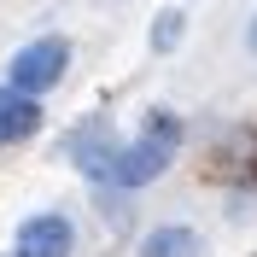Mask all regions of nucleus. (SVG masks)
I'll use <instances>...</instances> for the list:
<instances>
[{
    "instance_id": "obj_1",
    "label": "nucleus",
    "mask_w": 257,
    "mask_h": 257,
    "mask_svg": "<svg viewBox=\"0 0 257 257\" xmlns=\"http://www.w3.org/2000/svg\"><path fill=\"white\" fill-rule=\"evenodd\" d=\"M176 141H181V128H176V117H170V111L146 117L141 141L117 152L111 181H117V187H146L152 176H164V170H170V158H176Z\"/></svg>"
},
{
    "instance_id": "obj_8",
    "label": "nucleus",
    "mask_w": 257,
    "mask_h": 257,
    "mask_svg": "<svg viewBox=\"0 0 257 257\" xmlns=\"http://www.w3.org/2000/svg\"><path fill=\"white\" fill-rule=\"evenodd\" d=\"M251 47H257V24H251Z\"/></svg>"
},
{
    "instance_id": "obj_3",
    "label": "nucleus",
    "mask_w": 257,
    "mask_h": 257,
    "mask_svg": "<svg viewBox=\"0 0 257 257\" xmlns=\"http://www.w3.org/2000/svg\"><path fill=\"white\" fill-rule=\"evenodd\" d=\"M18 257H70V222L64 216H30L18 228Z\"/></svg>"
},
{
    "instance_id": "obj_6",
    "label": "nucleus",
    "mask_w": 257,
    "mask_h": 257,
    "mask_svg": "<svg viewBox=\"0 0 257 257\" xmlns=\"http://www.w3.org/2000/svg\"><path fill=\"white\" fill-rule=\"evenodd\" d=\"M141 257H199V234L193 228H158V234H146Z\"/></svg>"
},
{
    "instance_id": "obj_7",
    "label": "nucleus",
    "mask_w": 257,
    "mask_h": 257,
    "mask_svg": "<svg viewBox=\"0 0 257 257\" xmlns=\"http://www.w3.org/2000/svg\"><path fill=\"white\" fill-rule=\"evenodd\" d=\"M181 41V12H158V24H152V47H176Z\"/></svg>"
},
{
    "instance_id": "obj_4",
    "label": "nucleus",
    "mask_w": 257,
    "mask_h": 257,
    "mask_svg": "<svg viewBox=\"0 0 257 257\" xmlns=\"http://www.w3.org/2000/svg\"><path fill=\"white\" fill-rule=\"evenodd\" d=\"M70 152H76V164L88 170V176H111L123 146L111 141V123H88V128H76V135H70Z\"/></svg>"
},
{
    "instance_id": "obj_2",
    "label": "nucleus",
    "mask_w": 257,
    "mask_h": 257,
    "mask_svg": "<svg viewBox=\"0 0 257 257\" xmlns=\"http://www.w3.org/2000/svg\"><path fill=\"white\" fill-rule=\"evenodd\" d=\"M64 59H70V47H64L59 35L30 41V47L12 59V88H18V94H47L53 82L64 76Z\"/></svg>"
},
{
    "instance_id": "obj_5",
    "label": "nucleus",
    "mask_w": 257,
    "mask_h": 257,
    "mask_svg": "<svg viewBox=\"0 0 257 257\" xmlns=\"http://www.w3.org/2000/svg\"><path fill=\"white\" fill-rule=\"evenodd\" d=\"M41 123V111H35V94H0V141H24L30 128Z\"/></svg>"
}]
</instances>
